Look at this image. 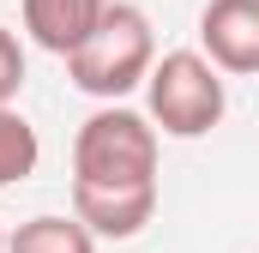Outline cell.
I'll use <instances>...</instances> for the list:
<instances>
[{"label":"cell","instance_id":"cell-8","mask_svg":"<svg viewBox=\"0 0 259 253\" xmlns=\"http://www.w3.org/2000/svg\"><path fill=\"white\" fill-rule=\"evenodd\" d=\"M36 163H42V139H36V126L24 121L12 103H0V187L36 175Z\"/></svg>","mask_w":259,"mask_h":253},{"label":"cell","instance_id":"cell-5","mask_svg":"<svg viewBox=\"0 0 259 253\" xmlns=\"http://www.w3.org/2000/svg\"><path fill=\"white\" fill-rule=\"evenodd\" d=\"M72 217L97 241H133L157 217V181H145V187H91V181H72Z\"/></svg>","mask_w":259,"mask_h":253},{"label":"cell","instance_id":"cell-9","mask_svg":"<svg viewBox=\"0 0 259 253\" xmlns=\"http://www.w3.org/2000/svg\"><path fill=\"white\" fill-rule=\"evenodd\" d=\"M24 91V43L0 24V103H12Z\"/></svg>","mask_w":259,"mask_h":253},{"label":"cell","instance_id":"cell-6","mask_svg":"<svg viewBox=\"0 0 259 253\" xmlns=\"http://www.w3.org/2000/svg\"><path fill=\"white\" fill-rule=\"evenodd\" d=\"M103 12H109V0H24V30H30L36 49H49V55L66 61L97 30Z\"/></svg>","mask_w":259,"mask_h":253},{"label":"cell","instance_id":"cell-3","mask_svg":"<svg viewBox=\"0 0 259 253\" xmlns=\"http://www.w3.org/2000/svg\"><path fill=\"white\" fill-rule=\"evenodd\" d=\"M145 103L151 121L169 139H205L211 126L229 115V91H223V66L205 49H175L163 61H151L145 78Z\"/></svg>","mask_w":259,"mask_h":253},{"label":"cell","instance_id":"cell-7","mask_svg":"<svg viewBox=\"0 0 259 253\" xmlns=\"http://www.w3.org/2000/svg\"><path fill=\"white\" fill-rule=\"evenodd\" d=\"M6 253H97V235L72 217V211H42L30 223H18V235L6 241Z\"/></svg>","mask_w":259,"mask_h":253},{"label":"cell","instance_id":"cell-2","mask_svg":"<svg viewBox=\"0 0 259 253\" xmlns=\"http://www.w3.org/2000/svg\"><path fill=\"white\" fill-rule=\"evenodd\" d=\"M72 181H91V187L157 181V121L121 103H103L72 139Z\"/></svg>","mask_w":259,"mask_h":253},{"label":"cell","instance_id":"cell-10","mask_svg":"<svg viewBox=\"0 0 259 253\" xmlns=\"http://www.w3.org/2000/svg\"><path fill=\"white\" fill-rule=\"evenodd\" d=\"M0 253H6V235H0Z\"/></svg>","mask_w":259,"mask_h":253},{"label":"cell","instance_id":"cell-4","mask_svg":"<svg viewBox=\"0 0 259 253\" xmlns=\"http://www.w3.org/2000/svg\"><path fill=\"white\" fill-rule=\"evenodd\" d=\"M199 49L223 72L253 78L259 72V0H205V12H199Z\"/></svg>","mask_w":259,"mask_h":253},{"label":"cell","instance_id":"cell-1","mask_svg":"<svg viewBox=\"0 0 259 253\" xmlns=\"http://www.w3.org/2000/svg\"><path fill=\"white\" fill-rule=\"evenodd\" d=\"M157 61V36H151V18L127 6V0H109V12L97 18V30L66 55V78L84 91V97H103V103H121L127 91H139L151 78Z\"/></svg>","mask_w":259,"mask_h":253}]
</instances>
